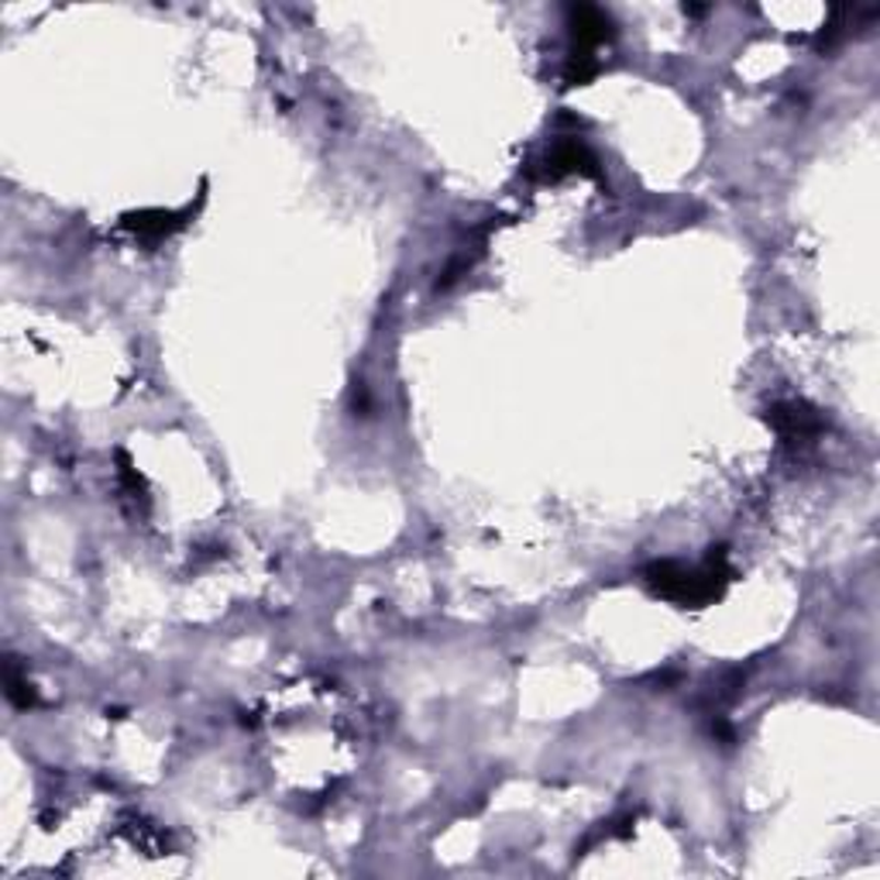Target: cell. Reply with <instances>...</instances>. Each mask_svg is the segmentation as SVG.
<instances>
[{"instance_id":"cell-6","label":"cell","mask_w":880,"mask_h":880,"mask_svg":"<svg viewBox=\"0 0 880 880\" xmlns=\"http://www.w3.org/2000/svg\"><path fill=\"white\" fill-rule=\"evenodd\" d=\"M8 698H11V706H14V709H28V706H35V692H32V685H28V677H21V671H18L14 661L8 664Z\"/></svg>"},{"instance_id":"cell-1","label":"cell","mask_w":880,"mask_h":880,"mask_svg":"<svg viewBox=\"0 0 880 880\" xmlns=\"http://www.w3.org/2000/svg\"><path fill=\"white\" fill-rule=\"evenodd\" d=\"M647 585L653 595H661L667 602H677V606H692V609H701L709 606L712 598L722 595L725 582L733 578L725 564V550H712V555L701 561L698 568H685L677 561H653L647 571Z\"/></svg>"},{"instance_id":"cell-3","label":"cell","mask_w":880,"mask_h":880,"mask_svg":"<svg viewBox=\"0 0 880 880\" xmlns=\"http://www.w3.org/2000/svg\"><path fill=\"white\" fill-rule=\"evenodd\" d=\"M767 423L785 441H804L822 431V416L804 402H777V407L767 410Z\"/></svg>"},{"instance_id":"cell-4","label":"cell","mask_w":880,"mask_h":880,"mask_svg":"<svg viewBox=\"0 0 880 880\" xmlns=\"http://www.w3.org/2000/svg\"><path fill=\"white\" fill-rule=\"evenodd\" d=\"M564 172H585V175H598L595 169V159L588 156V148L582 141H561L555 152L547 156V169L544 175L547 180H555V175H564Z\"/></svg>"},{"instance_id":"cell-5","label":"cell","mask_w":880,"mask_h":880,"mask_svg":"<svg viewBox=\"0 0 880 880\" xmlns=\"http://www.w3.org/2000/svg\"><path fill=\"white\" fill-rule=\"evenodd\" d=\"M180 214L172 210H141V214H128L124 217V228H132L135 235L148 238V241H162L165 235H172L180 228Z\"/></svg>"},{"instance_id":"cell-2","label":"cell","mask_w":880,"mask_h":880,"mask_svg":"<svg viewBox=\"0 0 880 880\" xmlns=\"http://www.w3.org/2000/svg\"><path fill=\"white\" fill-rule=\"evenodd\" d=\"M568 28H571V59H568V83L582 87L595 77V48L613 38V21L592 4L568 8Z\"/></svg>"}]
</instances>
